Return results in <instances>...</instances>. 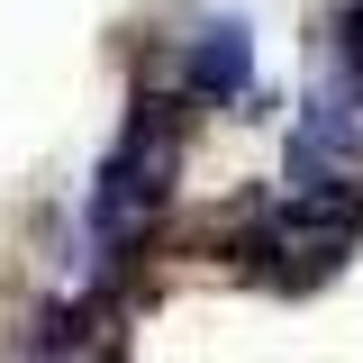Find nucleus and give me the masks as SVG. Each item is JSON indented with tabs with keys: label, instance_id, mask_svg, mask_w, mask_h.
<instances>
[{
	"label": "nucleus",
	"instance_id": "f257e3e1",
	"mask_svg": "<svg viewBox=\"0 0 363 363\" xmlns=\"http://www.w3.org/2000/svg\"><path fill=\"white\" fill-rule=\"evenodd\" d=\"M182 100H191V91H136L118 145L100 155V182H91V200H82L91 245H100L91 281H109L118 255L145 236V218L164 209V191H173V173H182Z\"/></svg>",
	"mask_w": 363,
	"mask_h": 363
},
{
	"label": "nucleus",
	"instance_id": "f03ea898",
	"mask_svg": "<svg viewBox=\"0 0 363 363\" xmlns=\"http://www.w3.org/2000/svg\"><path fill=\"white\" fill-rule=\"evenodd\" d=\"M255 82V37H245V18H209L191 55H182V91L191 100H245Z\"/></svg>",
	"mask_w": 363,
	"mask_h": 363
}]
</instances>
